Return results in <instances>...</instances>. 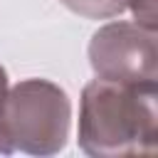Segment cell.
<instances>
[{
	"label": "cell",
	"mask_w": 158,
	"mask_h": 158,
	"mask_svg": "<svg viewBox=\"0 0 158 158\" xmlns=\"http://www.w3.org/2000/svg\"><path fill=\"white\" fill-rule=\"evenodd\" d=\"M72 101L49 79H22L7 89L2 106V138L10 153L54 156L67 148Z\"/></svg>",
	"instance_id": "7a4b0ae2"
},
{
	"label": "cell",
	"mask_w": 158,
	"mask_h": 158,
	"mask_svg": "<svg viewBox=\"0 0 158 158\" xmlns=\"http://www.w3.org/2000/svg\"><path fill=\"white\" fill-rule=\"evenodd\" d=\"M67 10L89 17V20H111L118 17L121 12L131 10L133 22L156 30L158 27V12H156V0H59Z\"/></svg>",
	"instance_id": "277c9868"
},
{
	"label": "cell",
	"mask_w": 158,
	"mask_h": 158,
	"mask_svg": "<svg viewBox=\"0 0 158 158\" xmlns=\"http://www.w3.org/2000/svg\"><path fill=\"white\" fill-rule=\"evenodd\" d=\"M89 64L109 81H158L156 30L114 20L101 25L89 42Z\"/></svg>",
	"instance_id": "3957f363"
},
{
	"label": "cell",
	"mask_w": 158,
	"mask_h": 158,
	"mask_svg": "<svg viewBox=\"0 0 158 158\" xmlns=\"http://www.w3.org/2000/svg\"><path fill=\"white\" fill-rule=\"evenodd\" d=\"M7 89H10V81H7V72L5 67L0 64V121H2V106H5V96H7ZM0 156H10V148L2 138V128H0Z\"/></svg>",
	"instance_id": "5b68a950"
},
{
	"label": "cell",
	"mask_w": 158,
	"mask_h": 158,
	"mask_svg": "<svg viewBox=\"0 0 158 158\" xmlns=\"http://www.w3.org/2000/svg\"><path fill=\"white\" fill-rule=\"evenodd\" d=\"M79 148L94 158L158 151V81L91 79L79 101Z\"/></svg>",
	"instance_id": "6da1fadb"
}]
</instances>
